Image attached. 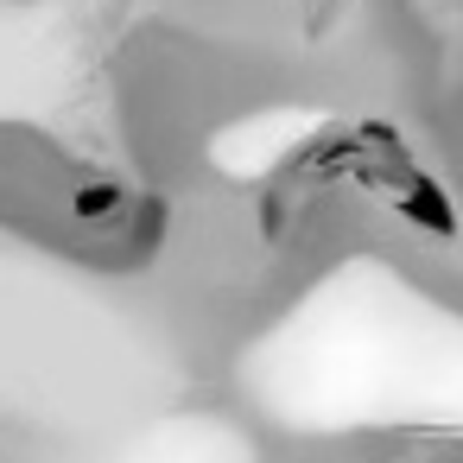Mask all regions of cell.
<instances>
[{"mask_svg": "<svg viewBox=\"0 0 463 463\" xmlns=\"http://www.w3.org/2000/svg\"><path fill=\"white\" fill-rule=\"evenodd\" d=\"M121 210H128V191H121V178H109V172H83V178L71 184V216H77V222H90V229H109Z\"/></svg>", "mask_w": 463, "mask_h": 463, "instance_id": "6da1fadb", "label": "cell"}]
</instances>
